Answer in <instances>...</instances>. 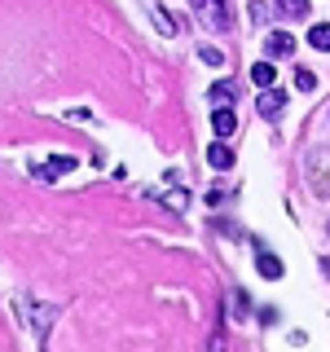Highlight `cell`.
Wrapping results in <instances>:
<instances>
[{
	"label": "cell",
	"mask_w": 330,
	"mask_h": 352,
	"mask_svg": "<svg viewBox=\"0 0 330 352\" xmlns=\"http://www.w3.org/2000/svg\"><path fill=\"white\" fill-rule=\"evenodd\" d=\"M14 313H22V322L36 330V339H40V348H44V339H49V326H53V317H58V308H53V304H36L31 295H18V300H14Z\"/></svg>",
	"instance_id": "obj_1"
},
{
	"label": "cell",
	"mask_w": 330,
	"mask_h": 352,
	"mask_svg": "<svg viewBox=\"0 0 330 352\" xmlns=\"http://www.w3.org/2000/svg\"><path fill=\"white\" fill-rule=\"evenodd\" d=\"M308 185H313L322 198H330V146L308 154Z\"/></svg>",
	"instance_id": "obj_2"
},
{
	"label": "cell",
	"mask_w": 330,
	"mask_h": 352,
	"mask_svg": "<svg viewBox=\"0 0 330 352\" xmlns=\"http://www.w3.org/2000/svg\"><path fill=\"white\" fill-rule=\"evenodd\" d=\"M75 168H80V159H71V154H58V159H49V163H36V168H31V176H40V181H58V176L75 172Z\"/></svg>",
	"instance_id": "obj_3"
},
{
	"label": "cell",
	"mask_w": 330,
	"mask_h": 352,
	"mask_svg": "<svg viewBox=\"0 0 330 352\" xmlns=\"http://www.w3.org/2000/svg\"><path fill=\"white\" fill-rule=\"evenodd\" d=\"M256 110H260V119H282V110H286V97L278 93V88H260V102H256Z\"/></svg>",
	"instance_id": "obj_4"
},
{
	"label": "cell",
	"mask_w": 330,
	"mask_h": 352,
	"mask_svg": "<svg viewBox=\"0 0 330 352\" xmlns=\"http://www.w3.org/2000/svg\"><path fill=\"white\" fill-rule=\"evenodd\" d=\"M212 132H216L220 141H229L238 132V115H234V110H225V106H216L212 110Z\"/></svg>",
	"instance_id": "obj_5"
},
{
	"label": "cell",
	"mask_w": 330,
	"mask_h": 352,
	"mask_svg": "<svg viewBox=\"0 0 330 352\" xmlns=\"http://www.w3.org/2000/svg\"><path fill=\"white\" fill-rule=\"evenodd\" d=\"M264 49H269V58H291V53H295V36H286V31H269Z\"/></svg>",
	"instance_id": "obj_6"
},
{
	"label": "cell",
	"mask_w": 330,
	"mask_h": 352,
	"mask_svg": "<svg viewBox=\"0 0 330 352\" xmlns=\"http://www.w3.org/2000/svg\"><path fill=\"white\" fill-rule=\"evenodd\" d=\"M207 163H212L216 172H229L234 168V150H229L225 141H212V146H207Z\"/></svg>",
	"instance_id": "obj_7"
},
{
	"label": "cell",
	"mask_w": 330,
	"mask_h": 352,
	"mask_svg": "<svg viewBox=\"0 0 330 352\" xmlns=\"http://www.w3.org/2000/svg\"><path fill=\"white\" fill-rule=\"evenodd\" d=\"M150 198H159V203H168L172 207V212H185V207H190V194H185V190H150Z\"/></svg>",
	"instance_id": "obj_8"
},
{
	"label": "cell",
	"mask_w": 330,
	"mask_h": 352,
	"mask_svg": "<svg viewBox=\"0 0 330 352\" xmlns=\"http://www.w3.org/2000/svg\"><path fill=\"white\" fill-rule=\"evenodd\" d=\"M256 269L264 278H282V260L273 256V251H256Z\"/></svg>",
	"instance_id": "obj_9"
},
{
	"label": "cell",
	"mask_w": 330,
	"mask_h": 352,
	"mask_svg": "<svg viewBox=\"0 0 330 352\" xmlns=\"http://www.w3.org/2000/svg\"><path fill=\"white\" fill-rule=\"evenodd\" d=\"M207 97H212V102H234V97H238V84L234 80H216L212 88H207Z\"/></svg>",
	"instance_id": "obj_10"
},
{
	"label": "cell",
	"mask_w": 330,
	"mask_h": 352,
	"mask_svg": "<svg viewBox=\"0 0 330 352\" xmlns=\"http://www.w3.org/2000/svg\"><path fill=\"white\" fill-rule=\"evenodd\" d=\"M251 80H256L260 88H273V80H278V71H273V62H256V66H251Z\"/></svg>",
	"instance_id": "obj_11"
},
{
	"label": "cell",
	"mask_w": 330,
	"mask_h": 352,
	"mask_svg": "<svg viewBox=\"0 0 330 352\" xmlns=\"http://www.w3.org/2000/svg\"><path fill=\"white\" fill-rule=\"evenodd\" d=\"M308 44H313L317 53H330V22H317V27L308 31Z\"/></svg>",
	"instance_id": "obj_12"
},
{
	"label": "cell",
	"mask_w": 330,
	"mask_h": 352,
	"mask_svg": "<svg viewBox=\"0 0 330 352\" xmlns=\"http://www.w3.org/2000/svg\"><path fill=\"white\" fill-rule=\"evenodd\" d=\"M278 14H286V18H304V14H308V0H278Z\"/></svg>",
	"instance_id": "obj_13"
},
{
	"label": "cell",
	"mask_w": 330,
	"mask_h": 352,
	"mask_svg": "<svg viewBox=\"0 0 330 352\" xmlns=\"http://www.w3.org/2000/svg\"><path fill=\"white\" fill-rule=\"evenodd\" d=\"M150 14H154V22H159V31H163V36H176V22H172L168 9H159V5H154Z\"/></svg>",
	"instance_id": "obj_14"
},
{
	"label": "cell",
	"mask_w": 330,
	"mask_h": 352,
	"mask_svg": "<svg viewBox=\"0 0 330 352\" xmlns=\"http://www.w3.org/2000/svg\"><path fill=\"white\" fill-rule=\"evenodd\" d=\"M295 88H300V93H313V88H317V75L308 71V66H300V71H295Z\"/></svg>",
	"instance_id": "obj_15"
},
{
	"label": "cell",
	"mask_w": 330,
	"mask_h": 352,
	"mask_svg": "<svg viewBox=\"0 0 330 352\" xmlns=\"http://www.w3.org/2000/svg\"><path fill=\"white\" fill-rule=\"evenodd\" d=\"M198 58H203L207 66H225V53H220V49H212V44H203V49H198Z\"/></svg>",
	"instance_id": "obj_16"
},
{
	"label": "cell",
	"mask_w": 330,
	"mask_h": 352,
	"mask_svg": "<svg viewBox=\"0 0 330 352\" xmlns=\"http://www.w3.org/2000/svg\"><path fill=\"white\" fill-rule=\"evenodd\" d=\"M322 269H326V278H330V256H326V260H322Z\"/></svg>",
	"instance_id": "obj_17"
},
{
	"label": "cell",
	"mask_w": 330,
	"mask_h": 352,
	"mask_svg": "<svg viewBox=\"0 0 330 352\" xmlns=\"http://www.w3.org/2000/svg\"><path fill=\"white\" fill-rule=\"evenodd\" d=\"M326 234H330V220H326Z\"/></svg>",
	"instance_id": "obj_18"
}]
</instances>
